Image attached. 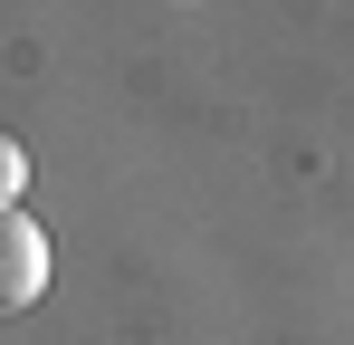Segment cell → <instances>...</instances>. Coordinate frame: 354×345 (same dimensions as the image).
Wrapping results in <instances>:
<instances>
[{"label": "cell", "instance_id": "7a4b0ae2", "mask_svg": "<svg viewBox=\"0 0 354 345\" xmlns=\"http://www.w3.org/2000/svg\"><path fill=\"white\" fill-rule=\"evenodd\" d=\"M19 192H29V154L0 134V202H19Z\"/></svg>", "mask_w": 354, "mask_h": 345}, {"label": "cell", "instance_id": "6da1fadb", "mask_svg": "<svg viewBox=\"0 0 354 345\" xmlns=\"http://www.w3.org/2000/svg\"><path fill=\"white\" fill-rule=\"evenodd\" d=\"M39 288H48V230L29 221V202H0V317L39 307Z\"/></svg>", "mask_w": 354, "mask_h": 345}]
</instances>
